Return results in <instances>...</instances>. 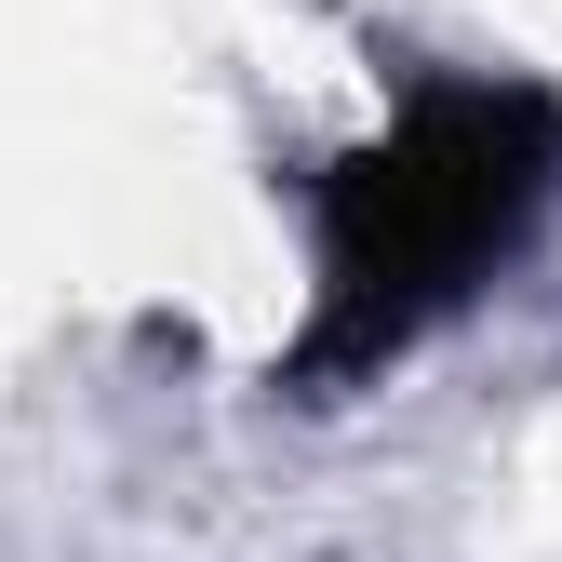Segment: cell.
<instances>
[{"label": "cell", "mask_w": 562, "mask_h": 562, "mask_svg": "<svg viewBox=\"0 0 562 562\" xmlns=\"http://www.w3.org/2000/svg\"><path fill=\"white\" fill-rule=\"evenodd\" d=\"M549 175V134L536 108H482V94H442L429 121L375 148L335 201V295L348 308H415V295H456V268L482 241H509V215Z\"/></svg>", "instance_id": "6da1fadb"}]
</instances>
